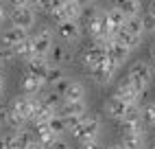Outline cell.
I'll list each match as a JSON object with an SVG mask.
<instances>
[{"mask_svg":"<svg viewBox=\"0 0 155 149\" xmlns=\"http://www.w3.org/2000/svg\"><path fill=\"white\" fill-rule=\"evenodd\" d=\"M13 59H15L13 48H2V46H0V64H2V61H13Z\"/></svg>","mask_w":155,"mask_h":149,"instance_id":"cell-32","label":"cell"},{"mask_svg":"<svg viewBox=\"0 0 155 149\" xmlns=\"http://www.w3.org/2000/svg\"><path fill=\"white\" fill-rule=\"evenodd\" d=\"M0 149H9V143H7L5 136H0Z\"/></svg>","mask_w":155,"mask_h":149,"instance_id":"cell-38","label":"cell"},{"mask_svg":"<svg viewBox=\"0 0 155 149\" xmlns=\"http://www.w3.org/2000/svg\"><path fill=\"white\" fill-rule=\"evenodd\" d=\"M5 20H7V5L0 2V24H2Z\"/></svg>","mask_w":155,"mask_h":149,"instance_id":"cell-36","label":"cell"},{"mask_svg":"<svg viewBox=\"0 0 155 149\" xmlns=\"http://www.w3.org/2000/svg\"><path fill=\"white\" fill-rule=\"evenodd\" d=\"M107 57V53H105V46H103V42H92V44L83 50V55H81V61H83V66L85 68H96L98 64Z\"/></svg>","mask_w":155,"mask_h":149,"instance_id":"cell-6","label":"cell"},{"mask_svg":"<svg viewBox=\"0 0 155 149\" xmlns=\"http://www.w3.org/2000/svg\"><path fill=\"white\" fill-rule=\"evenodd\" d=\"M105 18H107V22H109V26H111L114 31L122 29V26H125V22H127V16L122 13L116 5L109 7V9H105Z\"/></svg>","mask_w":155,"mask_h":149,"instance_id":"cell-21","label":"cell"},{"mask_svg":"<svg viewBox=\"0 0 155 149\" xmlns=\"http://www.w3.org/2000/svg\"><path fill=\"white\" fill-rule=\"evenodd\" d=\"M149 16H151V18H155V2H151V5H149Z\"/></svg>","mask_w":155,"mask_h":149,"instance_id":"cell-39","label":"cell"},{"mask_svg":"<svg viewBox=\"0 0 155 149\" xmlns=\"http://www.w3.org/2000/svg\"><path fill=\"white\" fill-rule=\"evenodd\" d=\"M55 31L64 42H77L83 35V24L77 22V20H66V22H59L55 26Z\"/></svg>","mask_w":155,"mask_h":149,"instance_id":"cell-7","label":"cell"},{"mask_svg":"<svg viewBox=\"0 0 155 149\" xmlns=\"http://www.w3.org/2000/svg\"><path fill=\"white\" fill-rule=\"evenodd\" d=\"M81 149H105V147L101 145V140H90L85 145H81Z\"/></svg>","mask_w":155,"mask_h":149,"instance_id":"cell-33","label":"cell"},{"mask_svg":"<svg viewBox=\"0 0 155 149\" xmlns=\"http://www.w3.org/2000/svg\"><path fill=\"white\" fill-rule=\"evenodd\" d=\"M7 112H9V108H7V103L2 101V97H0V123H5V119H7Z\"/></svg>","mask_w":155,"mask_h":149,"instance_id":"cell-34","label":"cell"},{"mask_svg":"<svg viewBox=\"0 0 155 149\" xmlns=\"http://www.w3.org/2000/svg\"><path fill=\"white\" fill-rule=\"evenodd\" d=\"M127 108H129V105H127L125 101H120L118 97H114V94L105 101V112H107V116H111V119H116V121H122V119H125Z\"/></svg>","mask_w":155,"mask_h":149,"instance_id":"cell-14","label":"cell"},{"mask_svg":"<svg viewBox=\"0 0 155 149\" xmlns=\"http://www.w3.org/2000/svg\"><path fill=\"white\" fill-rule=\"evenodd\" d=\"M64 77H66L64 68H57V66H53V68L48 70V74L44 77V86H46V88H53L55 83H59V81L64 79Z\"/></svg>","mask_w":155,"mask_h":149,"instance_id":"cell-26","label":"cell"},{"mask_svg":"<svg viewBox=\"0 0 155 149\" xmlns=\"http://www.w3.org/2000/svg\"><path fill=\"white\" fill-rule=\"evenodd\" d=\"M33 134H35V140H37L39 145H44L46 149L59 140V138L48 130V125H33Z\"/></svg>","mask_w":155,"mask_h":149,"instance_id":"cell-17","label":"cell"},{"mask_svg":"<svg viewBox=\"0 0 155 149\" xmlns=\"http://www.w3.org/2000/svg\"><path fill=\"white\" fill-rule=\"evenodd\" d=\"M153 57H155V42H153Z\"/></svg>","mask_w":155,"mask_h":149,"instance_id":"cell-42","label":"cell"},{"mask_svg":"<svg viewBox=\"0 0 155 149\" xmlns=\"http://www.w3.org/2000/svg\"><path fill=\"white\" fill-rule=\"evenodd\" d=\"M11 26L22 29V31H31L35 26V11L31 7H11Z\"/></svg>","mask_w":155,"mask_h":149,"instance_id":"cell-4","label":"cell"},{"mask_svg":"<svg viewBox=\"0 0 155 149\" xmlns=\"http://www.w3.org/2000/svg\"><path fill=\"white\" fill-rule=\"evenodd\" d=\"M125 29L129 31L131 35H136V37H144V31H142V16L140 18H127V22H125Z\"/></svg>","mask_w":155,"mask_h":149,"instance_id":"cell-27","label":"cell"},{"mask_svg":"<svg viewBox=\"0 0 155 149\" xmlns=\"http://www.w3.org/2000/svg\"><path fill=\"white\" fill-rule=\"evenodd\" d=\"M116 7L127 18H140L142 11H144V5L140 2V0H122V2H116Z\"/></svg>","mask_w":155,"mask_h":149,"instance_id":"cell-19","label":"cell"},{"mask_svg":"<svg viewBox=\"0 0 155 149\" xmlns=\"http://www.w3.org/2000/svg\"><path fill=\"white\" fill-rule=\"evenodd\" d=\"M48 149H70V145H68V143L64 140V138H59V140H57L55 145H50Z\"/></svg>","mask_w":155,"mask_h":149,"instance_id":"cell-35","label":"cell"},{"mask_svg":"<svg viewBox=\"0 0 155 149\" xmlns=\"http://www.w3.org/2000/svg\"><path fill=\"white\" fill-rule=\"evenodd\" d=\"M151 70H153V74H155V57L151 55Z\"/></svg>","mask_w":155,"mask_h":149,"instance_id":"cell-41","label":"cell"},{"mask_svg":"<svg viewBox=\"0 0 155 149\" xmlns=\"http://www.w3.org/2000/svg\"><path fill=\"white\" fill-rule=\"evenodd\" d=\"M114 40H116L118 44H122V46H125V48H127L129 53H131V50H136V48H138V46L142 44V40H140V37H136V35H131V33H129V31H127L125 26L116 31V35H114Z\"/></svg>","mask_w":155,"mask_h":149,"instance_id":"cell-16","label":"cell"},{"mask_svg":"<svg viewBox=\"0 0 155 149\" xmlns=\"http://www.w3.org/2000/svg\"><path fill=\"white\" fill-rule=\"evenodd\" d=\"M70 81H72V79H68V77H64V79H61L59 83H55V86H53V88H50V90H55V92H59V94H61V97H64V94H66V90H68V86H70Z\"/></svg>","mask_w":155,"mask_h":149,"instance_id":"cell-31","label":"cell"},{"mask_svg":"<svg viewBox=\"0 0 155 149\" xmlns=\"http://www.w3.org/2000/svg\"><path fill=\"white\" fill-rule=\"evenodd\" d=\"M127 79L131 81V86L144 97V94H147V88L153 81V70H151V66L147 61H133L129 72H127Z\"/></svg>","mask_w":155,"mask_h":149,"instance_id":"cell-1","label":"cell"},{"mask_svg":"<svg viewBox=\"0 0 155 149\" xmlns=\"http://www.w3.org/2000/svg\"><path fill=\"white\" fill-rule=\"evenodd\" d=\"M39 101H42L46 108H53V110H57V112H59L61 105H64V97H61L59 92L50 90V88H48V92H44L42 97H39Z\"/></svg>","mask_w":155,"mask_h":149,"instance_id":"cell-23","label":"cell"},{"mask_svg":"<svg viewBox=\"0 0 155 149\" xmlns=\"http://www.w3.org/2000/svg\"><path fill=\"white\" fill-rule=\"evenodd\" d=\"M74 101H85V88L81 81H70V86L64 94V103H74Z\"/></svg>","mask_w":155,"mask_h":149,"instance_id":"cell-18","label":"cell"},{"mask_svg":"<svg viewBox=\"0 0 155 149\" xmlns=\"http://www.w3.org/2000/svg\"><path fill=\"white\" fill-rule=\"evenodd\" d=\"M46 86H44V79H39L35 77V74H24V79H22V92H24V97H31V99H35L39 97V92H42Z\"/></svg>","mask_w":155,"mask_h":149,"instance_id":"cell-13","label":"cell"},{"mask_svg":"<svg viewBox=\"0 0 155 149\" xmlns=\"http://www.w3.org/2000/svg\"><path fill=\"white\" fill-rule=\"evenodd\" d=\"M140 119L144 127H153L155 125V103H147L140 108Z\"/></svg>","mask_w":155,"mask_h":149,"instance_id":"cell-25","label":"cell"},{"mask_svg":"<svg viewBox=\"0 0 155 149\" xmlns=\"http://www.w3.org/2000/svg\"><path fill=\"white\" fill-rule=\"evenodd\" d=\"M122 149H144V136L140 134H122Z\"/></svg>","mask_w":155,"mask_h":149,"instance_id":"cell-24","label":"cell"},{"mask_svg":"<svg viewBox=\"0 0 155 149\" xmlns=\"http://www.w3.org/2000/svg\"><path fill=\"white\" fill-rule=\"evenodd\" d=\"M111 149H122V147H120V145H116V147H111Z\"/></svg>","mask_w":155,"mask_h":149,"instance_id":"cell-43","label":"cell"},{"mask_svg":"<svg viewBox=\"0 0 155 149\" xmlns=\"http://www.w3.org/2000/svg\"><path fill=\"white\" fill-rule=\"evenodd\" d=\"M50 68H53V64L48 61V57H37L35 55V57H31L26 61V72L28 74H35V77H39V79H44Z\"/></svg>","mask_w":155,"mask_h":149,"instance_id":"cell-12","label":"cell"},{"mask_svg":"<svg viewBox=\"0 0 155 149\" xmlns=\"http://www.w3.org/2000/svg\"><path fill=\"white\" fill-rule=\"evenodd\" d=\"M48 61L53 64V66H57V68H64V64L70 61V50L64 44H53V48L48 53Z\"/></svg>","mask_w":155,"mask_h":149,"instance_id":"cell-15","label":"cell"},{"mask_svg":"<svg viewBox=\"0 0 155 149\" xmlns=\"http://www.w3.org/2000/svg\"><path fill=\"white\" fill-rule=\"evenodd\" d=\"M142 31H144V35H151V33H155V18H151L149 13H144L142 16Z\"/></svg>","mask_w":155,"mask_h":149,"instance_id":"cell-30","label":"cell"},{"mask_svg":"<svg viewBox=\"0 0 155 149\" xmlns=\"http://www.w3.org/2000/svg\"><path fill=\"white\" fill-rule=\"evenodd\" d=\"M5 125H7V127H11V132H20V130L24 127V121L20 119V116H18V114H15L11 108H9V112H7V119H5Z\"/></svg>","mask_w":155,"mask_h":149,"instance_id":"cell-28","label":"cell"},{"mask_svg":"<svg viewBox=\"0 0 155 149\" xmlns=\"http://www.w3.org/2000/svg\"><path fill=\"white\" fill-rule=\"evenodd\" d=\"M28 149H46V147H44V145H39L37 140H33V143L28 145Z\"/></svg>","mask_w":155,"mask_h":149,"instance_id":"cell-37","label":"cell"},{"mask_svg":"<svg viewBox=\"0 0 155 149\" xmlns=\"http://www.w3.org/2000/svg\"><path fill=\"white\" fill-rule=\"evenodd\" d=\"M28 31H22V29H15V26H9L7 31H2V35H0V44L2 48H15L20 42L28 40Z\"/></svg>","mask_w":155,"mask_h":149,"instance_id":"cell-10","label":"cell"},{"mask_svg":"<svg viewBox=\"0 0 155 149\" xmlns=\"http://www.w3.org/2000/svg\"><path fill=\"white\" fill-rule=\"evenodd\" d=\"M13 53H15V59H24V61H28L31 57H35V50H33V40H24V42H20V44L13 48Z\"/></svg>","mask_w":155,"mask_h":149,"instance_id":"cell-22","label":"cell"},{"mask_svg":"<svg viewBox=\"0 0 155 149\" xmlns=\"http://www.w3.org/2000/svg\"><path fill=\"white\" fill-rule=\"evenodd\" d=\"M118 64L114 61V59H109V57H105L96 68H92V81L96 83V86H107V83L114 79V74L118 72Z\"/></svg>","mask_w":155,"mask_h":149,"instance_id":"cell-3","label":"cell"},{"mask_svg":"<svg viewBox=\"0 0 155 149\" xmlns=\"http://www.w3.org/2000/svg\"><path fill=\"white\" fill-rule=\"evenodd\" d=\"M114 97H118L120 101H125L127 105H140V99H142V94L131 86V81L125 77L120 83H118V88L116 92H114Z\"/></svg>","mask_w":155,"mask_h":149,"instance_id":"cell-9","label":"cell"},{"mask_svg":"<svg viewBox=\"0 0 155 149\" xmlns=\"http://www.w3.org/2000/svg\"><path fill=\"white\" fill-rule=\"evenodd\" d=\"M48 130H50V132H53V134H55L57 138H61V136H64V134L68 132V127H66V123H64V119H61V116L57 114V116H55V119H53V121H50V123H48Z\"/></svg>","mask_w":155,"mask_h":149,"instance_id":"cell-29","label":"cell"},{"mask_svg":"<svg viewBox=\"0 0 155 149\" xmlns=\"http://www.w3.org/2000/svg\"><path fill=\"white\" fill-rule=\"evenodd\" d=\"M70 134L81 145H85L90 140H98V136H101V119L96 114H85V119L81 121V125Z\"/></svg>","mask_w":155,"mask_h":149,"instance_id":"cell-2","label":"cell"},{"mask_svg":"<svg viewBox=\"0 0 155 149\" xmlns=\"http://www.w3.org/2000/svg\"><path fill=\"white\" fill-rule=\"evenodd\" d=\"M31 40H33L35 55L37 57H48L50 48H53V29H50V26H42Z\"/></svg>","mask_w":155,"mask_h":149,"instance_id":"cell-5","label":"cell"},{"mask_svg":"<svg viewBox=\"0 0 155 149\" xmlns=\"http://www.w3.org/2000/svg\"><path fill=\"white\" fill-rule=\"evenodd\" d=\"M61 116H85L87 114V103L85 101H74V103H64L59 108Z\"/></svg>","mask_w":155,"mask_h":149,"instance_id":"cell-20","label":"cell"},{"mask_svg":"<svg viewBox=\"0 0 155 149\" xmlns=\"http://www.w3.org/2000/svg\"><path fill=\"white\" fill-rule=\"evenodd\" d=\"M37 99L39 97H35V99H31V97H18V99H13V103H11V110L22 119L24 123L26 121H31L33 119V114H35V105H37Z\"/></svg>","mask_w":155,"mask_h":149,"instance_id":"cell-8","label":"cell"},{"mask_svg":"<svg viewBox=\"0 0 155 149\" xmlns=\"http://www.w3.org/2000/svg\"><path fill=\"white\" fill-rule=\"evenodd\" d=\"M103 46H105L107 57H109V59H114V61L118 64V66H122V64L127 61L129 50H127L125 46H122V44H118V42L114 40V37H111V40H105V42H103Z\"/></svg>","mask_w":155,"mask_h":149,"instance_id":"cell-11","label":"cell"},{"mask_svg":"<svg viewBox=\"0 0 155 149\" xmlns=\"http://www.w3.org/2000/svg\"><path fill=\"white\" fill-rule=\"evenodd\" d=\"M2 90H5V81H2V74H0V97H2Z\"/></svg>","mask_w":155,"mask_h":149,"instance_id":"cell-40","label":"cell"}]
</instances>
